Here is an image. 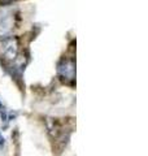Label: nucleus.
<instances>
[{
    "instance_id": "nucleus-2",
    "label": "nucleus",
    "mask_w": 148,
    "mask_h": 156,
    "mask_svg": "<svg viewBox=\"0 0 148 156\" xmlns=\"http://www.w3.org/2000/svg\"><path fill=\"white\" fill-rule=\"evenodd\" d=\"M3 55L7 60L13 61L18 55V39L11 37L3 42Z\"/></svg>"
},
{
    "instance_id": "nucleus-3",
    "label": "nucleus",
    "mask_w": 148,
    "mask_h": 156,
    "mask_svg": "<svg viewBox=\"0 0 148 156\" xmlns=\"http://www.w3.org/2000/svg\"><path fill=\"white\" fill-rule=\"evenodd\" d=\"M4 143H5V139H4V136L0 134V146H4Z\"/></svg>"
},
{
    "instance_id": "nucleus-1",
    "label": "nucleus",
    "mask_w": 148,
    "mask_h": 156,
    "mask_svg": "<svg viewBox=\"0 0 148 156\" xmlns=\"http://www.w3.org/2000/svg\"><path fill=\"white\" fill-rule=\"evenodd\" d=\"M57 72L62 81L73 82L76 78V62L73 60H69V58H64L58 64Z\"/></svg>"
},
{
    "instance_id": "nucleus-4",
    "label": "nucleus",
    "mask_w": 148,
    "mask_h": 156,
    "mask_svg": "<svg viewBox=\"0 0 148 156\" xmlns=\"http://www.w3.org/2000/svg\"><path fill=\"white\" fill-rule=\"evenodd\" d=\"M4 111V105L2 104V101H0V112H3Z\"/></svg>"
}]
</instances>
